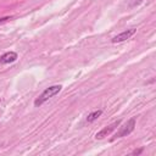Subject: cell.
Returning <instances> with one entry per match:
<instances>
[{
    "instance_id": "cell-1",
    "label": "cell",
    "mask_w": 156,
    "mask_h": 156,
    "mask_svg": "<svg viewBox=\"0 0 156 156\" xmlns=\"http://www.w3.org/2000/svg\"><path fill=\"white\" fill-rule=\"evenodd\" d=\"M61 89H62V85H60V84H56V85H51V87H49V88H46L37 99H35V101H34V105L35 106H40V105H43L46 100H49L50 98H52L54 95H56V94H58L60 91H61Z\"/></svg>"
},
{
    "instance_id": "cell-2",
    "label": "cell",
    "mask_w": 156,
    "mask_h": 156,
    "mask_svg": "<svg viewBox=\"0 0 156 156\" xmlns=\"http://www.w3.org/2000/svg\"><path fill=\"white\" fill-rule=\"evenodd\" d=\"M134 127H135V118L133 117V118H130L129 121H127L122 127H119L118 132L115 134V136H113L112 140H115V139H117V138H122V136L129 135V134L134 130Z\"/></svg>"
},
{
    "instance_id": "cell-3",
    "label": "cell",
    "mask_w": 156,
    "mask_h": 156,
    "mask_svg": "<svg viewBox=\"0 0 156 156\" xmlns=\"http://www.w3.org/2000/svg\"><path fill=\"white\" fill-rule=\"evenodd\" d=\"M135 32H136V29H135V28L127 29V30H124V32H122V33L117 34L116 37H113V38L111 39V41H112V43H121V41H124V40L129 39V38H130Z\"/></svg>"
},
{
    "instance_id": "cell-4",
    "label": "cell",
    "mask_w": 156,
    "mask_h": 156,
    "mask_svg": "<svg viewBox=\"0 0 156 156\" xmlns=\"http://www.w3.org/2000/svg\"><path fill=\"white\" fill-rule=\"evenodd\" d=\"M119 122L121 121H116V122H113V123H111L110 126H107V127H105V128H102L100 132H98L96 133V135H95V138L96 139H102L104 136H106V135H108L112 130H115L118 126H119Z\"/></svg>"
},
{
    "instance_id": "cell-5",
    "label": "cell",
    "mask_w": 156,
    "mask_h": 156,
    "mask_svg": "<svg viewBox=\"0 0 156 156\" xmlns=\"http://www.w3.org/2000/svg\"><path fill=\"white\" fill-rule=\"evenodd\" d=\"M17 60V54L15 51H9V52H5L1 57H0V63H12Z\"/></svg>"
},
{
    "instance_id": "cell-6",
    "label": "cell",
    "mask_w": 156,
    "mask_h": 156,
    "mask_svg": "<svg viewBox=\"0 0 156 156\" xmlns=\"http://www.w3.org/2000/svg\"><path fill=\"white\" fill-rule=\"evenodd\" d=\"M101 113H102V111L101 110H96V111H93V112H90L89 115H88V117H87V122H94L95 119H98L100 116H101Z\"/></svg>"
},
{
    "instance_id": "cell-7",
    "label": "cell",
    "mask_w": 156,
    "mask_h": 156,
    "mask_svg": "<svg viewBox=\"0 0 156 156\" xmlns=\"http://www.w3.org/2000/svg\"><path fill=\"white\" fill-rule=\"evenodd\" d=\"M7 20H11V17H2V18H0V23L5 22V21H7Z\"/></svg>"
},
{
    "instance_id": "cell-8",
    "label": "cell",
    "mask_w": 156,
    "mask_h": 156,
    "mask_svg": "<svg viewBox=\"0 0 156 156\" xmlns=\"http://www.w3.org/2000/svg\"><path fill=\"white\" fill-rule=\"evenodd\" d=\"M140 152H141V149H140V150H135V151H133L134 155H135V154H140Z\"/></svg>"
}]
</instances>
